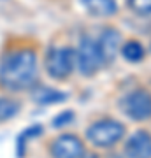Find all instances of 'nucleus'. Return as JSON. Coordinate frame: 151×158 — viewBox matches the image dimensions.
Segmentation results:
<instances>
[{"mask_svg": "<svg viewBox=\"0 0 151 158\" xmlns=\"http://www.w3.org/2000/svg\"><path fill=\"white\" fill-rule=\"evenodd\" d=\"M37 56L30 49L14 51L0 63V83L4 88L12 91L30 88L37 79Z\"/></svg>", "mask_w": 151, "mask_h": 158, "instance_id": "obj_1", "label": "nucleus"}, {"mask_svg": "<svg viewBox=\"0 0 151 158\" xmlns=\"http://www.w3.org/2000/svg\"><path fill=\"white\" fill-rule=\"evenodd\" d=\"M127 137V127L114 118L97 119L86 128V141L95 148H112Z\"/></svg>", "mask_w": 151, "mask_h": 158, "instance_id": "obj_2", "label": "nucleus"}, {"mask_svg": "<svg viewBox=\"0 0 151 158\" xmlns=\"http://www.w3.org/2000/svg\"><path fill=\"white\" fill-rule=\"evenodd\" d=\"M76 69V49L62 46V48H51L46 55V70L53 79L63 81L67 79Z\"/></svg>", "mask_w": 151, "mask_h": 158, "instance_id": "obj_3", "label": "nucleus"}, {"mask_svg": "<svg viewBox=\"0 0 151 158\" xmlns=\"http://www.w3.org/2000/svg\"><path fill=\"white\" fill-rule=\"evenodd\" d=\"M121 111L134 121L151 119V91L146 88H135L121 98Z\"/></svg>", "mask_w": 151, "mask_h": 158, "instance_id": "obj_4", "label": "nucleus"}, {"mask_svg": "<svg viewBox=\"0 0 151 158\" xmlns=\"http://www.w3.org/2000/svg\"><path fill=\"white\" fill-rule=\"evenodd\" d=\"M104 65L102 55L99 51L97 40L83 37L79 42L78 49H76V67L83 76H95Z\"/></svg>", "mask_w": 151, "mask_h": 158, "instance_id": "obj_5", "label": "nucleus"}, {"mask_svg": "<svg viewBox=\"0 0 151 158\" xmlns=\"http://www.w3.org/2000/svg\"><path fill=\"white\" fill-rule=\"evenodd\" d=\"M49 153L51 158H86V146L78 135L63 134L51 142Z\"/></svg>", "mask_w": 151, "mask_h": 158, "instance_id": "obj_6", "label": "nucleus"}, {"mask_svg": "<svg viewBox=\"0 0 151 158\" xmlns=\"http://www.w3.org/2000/svg\"><path fill=\"white\" fill-rule=\"evenodd\" d=\"M123 155L125 158H151V130L139 128L127 137Z\"/></svg>", "mask_w": 151, "mask_h": 158, "instance_id": "obj_7", "label": "nucleus"}, {"mask_svg": "<svg viewBox=\"0 0 151 158\" xmlns=\"http://www.w3.org/2000/svg\"><path fill=\"white\" fill-rule=\"evenodd\" d=\"M121 32L118 28H106L102 32L100 39L97 40V46H99V51H100L102 55V60H104V65L107 63H112L114 62V58L120 55V51H121Z\"/></svg>", "mask_w": 151, "mask_h": 158, "instance_id": "obj_8", "label": "nucleus"}, {"mask_svg": "<svg viewBox=\"0 0 151 158\" xmlns=\"http://www.w3.org/2000/svg\"><path fill=\"white\" fill-rule=\"evenodd\" d=\"M81 4L91 16L111 18L118 12L116 0H81Z\"/></svg>", "mask_w": 151, "mask_h": 158, "instance_id": "obj_9", "label": "nucleus"}, {"mask_svg": "<svg viewBox=\"0 0 151 158\" xmlns=\"http://www.w3.org/2000/svg\"><path fill=\"white\" fill-rule=\"evenodd\" d=\"M120 53L123 55V58L127 60V62H132V63L141 62V60L144 58V55H146L142 44L137 42V40H127V42L121 46V51H120Z\"/></svg>", "mask_w": 151, "mask_h": 158, "instance_id": "obj_10", "label": "nucleus"}, {"mask_svg": "<svg viewBox=\"0 0 151 158\" xmlns=\"http://www.w3.org/2000/svg\"><path fill=\"white\" fill-rule=\"evenodd\" d=\"M34 100L37 104H53V102H60L65 98L62 91L53 90V88H48V86H39L37 90L34 91Z\"/></svg>", "mask_w": 151, "mask_h": 158, "instance_id": "obj_11", "label": "nucleus"}, {"mask_svg": "<svg viewBox=\"0 0 151 158\" xmlns=\"http://www.w3.org/2000/svg\"><path fill=\"white\" fill-rule=\"evenodd\" d=\"M19 111V104L14 98L9 97H2L0 98V121H6V119L14 118Z\"/></svg>", "mask_w": 151, "mask_h": 158, "instance_id": "obj_12", "label": "nucleus"}, {"mask_svg": "<svg viewBox=\"0 0 151 158\" xmlns=\"http://www.w3.org/2000/svg\"><path fill=\"white\" fill-rule=\"evenodd\" d=\"M128 7L135 14H141V16L151 14V0H128Z\"/></svg>", "mask_w": 151, "mask_h": 158, "instance_id": "obj_13", "label": "nucleus"}]
</instances>
